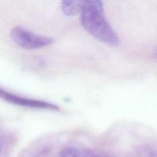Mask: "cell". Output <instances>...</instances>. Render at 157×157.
I'll return each instance as SVG.
<instances>
[{"mask_svg":"<svg viewBox=\"0 0 157 157\" xmlns=\"http://www.w3.org/2000/svg\"><path fill=\"white\" fill-rule=\"evenodd\" d=\"M149 157H157V147L150 150L149 153Z\"/></svg>","mask_w":157,"mask_h":157,"instance_id":"cell-8","label":"cell"},{"mask_svg":"<svg viewBox=\"0 0 157 157\" xmlns=\"http://www.w3.org/2000/svg\"><path fill=\"white\" fill-rule=\"evenodd\" d=\"M86 155L87 157H113L111 155L105 153L101 150H88L85 151Z\"/></svg>","mask_w":157,"mask_h":157,"instance_id":"cell-7","label":"cell"},{"mask_svg":"<svg viewBox=\"0 0 157 157\" xmlns=\"http://www.w3.org/2000/svg\"><path fill=\"white\" fill-rule=\"evenodd\" d=\"M11 38L12 41L22 48L28 50L42 48L50 45L53 39L49 37L37 35L25 28L16 26L11 31Z\"/></svg>","mask_w":157,"mask_h":157,"instance_id":"cell-2","label":"cell"},{"mask_svg":"<svg viewBox=\"0 0 157 157\" xmlns=\"http://www.w3.org/2000/svg\"><path fill=\"white\" fill-rule=\"evenodd\" d=\"M84 2L81 0H64L61 2V10L67 16L81 14Z\"/></svg>","mask_w":157,"mask_h":157,"instance_id":"cell-4","label":"cell"},{"mask_svg":"<svg viewBox=\"0 0 157 157\" xmlns=\"http://www.w3.org/2000/svg\"><path fill=\"white\" fill-rule=\"evenodd\" d=\"M0 98L8 103L20 106V107H27V108L52 110V111H60L61 110L58 106L52 103L20 96L18 94H15L12 92L4 90L1 87H0Z\"/></svg>","mask_w":157,"mask_h":157,"instance_id":"cell-3","label":"cell"},{"mask_svg":"<svg viewBox=\"0 0 157 157\" xmlns=\"http://www.w3.org/2000/svg\"><path fill=\"white\" fill-rule=\"evenodd\" d=\"M15 142V139L12 133L0 128V156L6 153Z\"/></svg>","mask_w":157,"mask_h":157,"instance_id":"cell-5","label":"cell"},{"mask_svg":"<svg viewBox=\"0 0 157 157\" xmlns=\"http://www.w3.org/2000/svg\"><path fill=\"white\" fill-rule=\"evenodd\" d=\"M80 15L84 29L96 39L110 46L120 44L119 36L106 18L102 2L99 0L84 1Z\"/></svg>","mask_w":157,"mask_h":157,"instance_id":"cell-1","label":"cell"},{"mask_svg":"<svg viewBox=\"0 0 157 157\" xmlns=\"http://www.w3.org/2000/svg\"><path fill=\"white\" fill-rule=\"evenodd\" d=\"M58 157H87L85 152L75 147H67L60 152Z\"/></svg>","mask_w":157,"mask_h":157,"instance_id":"cell-6","label":"cell"}]
</instances>
